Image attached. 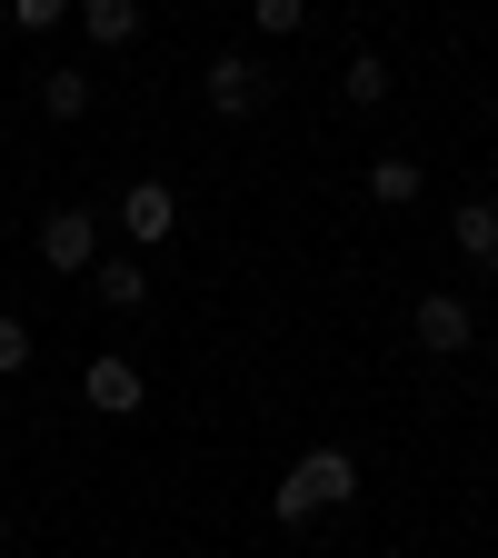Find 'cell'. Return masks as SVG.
I'll list each match as a JSON object with an SVG mask.
<instances>
[{
  "instance_id": "8992f818",
  "label": "cell",
  "mask_w": 498,
  "mask_h": 558,
  "mask_svg": "<svg viewBox=\"0 0 498 558\" xmlns=\"http://www.w3.org/2000/svg\"><path fill=\"white\" fill-rule=\"evenodd\" d=\"M81 399H90L100 418H130V409H139V369H130V360H90V369H81Z\"/></svg>"
},
{
  "instance_id": "4fadbf2b",
  "label": "cell",
  "mask_w": 498,
  "mask_h": 558,
  "mask_svg": "<svg viewBox=\"0 0 498 558\" xmlns=\"http://www.w3.org/2000/svg\"><path fill=\"white\" fill-rule=\"evenodd\" d=\"M21 369H31V319L0 310V379H21Z\"/></svg>"
},
{
  "instance_id": "277c9868",
  "label": "cell",
  "mask_w": 498,
  "mask_h": 558,
  "mask_svg": "<svg viewBox=\"0 0 498 558\" xmlns=\"http://www.w3.org/2000/svg\"><path fill=\"white\" fill-rule=\"evenodd\" d=\"M409 329H418V349H439V360H459V349L478 339V310H469L459 290H429V300L409 310Z\"/></svg>"
},
{
  "instance_id": "5bb4252c",
  "label": "cell",
  "mask_w": 498,
  "mask_h": 558,
  "mask_svg": "<svg viewBox=\"0 0 498 558\" xmlns=\"http://www.w3.org/2000/svg\"><path fill=\"white\" fill-rule=\"evenodd\" d=\"M70 11H81V0H11V21H21V31H60Z\"/></svg>"
},
{
  "instance_id": "5b68a950",
  "label": "cell",
  "mask_w": 498,
  "mask_h": 558,
  "mask_svg": "<svg viewBox=\"0 0 498 558\" xmlns=\"http://www.w3.org/2000/svg\"><path fill=\"white\" fill-rule=\"evenodd\" d=\"M199 90H209V110H220V120H250V110L269 100V70H259V60H209Z\"/></svg>"
},
{
  "instance_id": "2e32d148",
  "label": "cell",
  "mask_w": 498,
  "mask_h": 558,
  "mask_svg": "<svg viewBox=\"0 0 498 558\" xmlns=\"http://www.w3.org/2000/svg\"><path fill=\"white\" fill-rule=\"evenodd\" d=\"M0 548H11V529H0Z\"/></svg>"
},
{
  "instance_id": "52a82bcc",
  "label": "cell",
  "mask_w": 498,
  "mask_h": 558,
  "mask_svg": "<svg viewBox=\"0 0 498 558\" xmlns=\"http://www.w3.org/2000/svg\"><path fill=\"white\" fill-rule=\"evenodd\" d=\"M449 240H459V259L498 269V199H459V220H449Z\"/></svg>"
},
{
  "instance_id": "7a4b0ae2",
  "label": "cell",
  "mask_w": 498,
  "mask_h": 558,
  "mask_svg": "<svg viewBox=\"0 0 498 558\" xmlns=\"http://www.w3.org/2000/svg\"><path fill=\"white\" fill-rule=\"evenodd\" d=\"M40 269H60V279L100 269V220H90V209H50V220H40Z\"/></svg>"
},
{
  "instance_id": "8fae6325",
  "label": "cell",
  "mask_w": 498,
  "mask_h": 558,
  "mask_svg": "<svg viewBox=\"0 0 498 558\" xmlns=\"http://www.w3.org/2000/svg\"><path fill=\"white\" fill-rule=\"evenodd\" d=\"M90 279H100V300H110V310H139V290H150V269H139V259H100Z\"/></svg>"
},
{
  "instance_id": "6da1fadb",
  "label": "cell",
  "mask_w": 498,
  "mask_h": 558,
  "mask_svg": "<svg viewBox=\"0 0 498 558\" xmlns=\"http://www.w3.org/2000/svg\"><path fill=\"white\" fill-rule=\"evenodd\" d=\"M339 499H360V459L349 449H309V459H290V478L269 488V519H319V509H339Z\"/></svg>"
},
{
  "instance_id": "9c48e42d",
  "label": "cell",
  "mask_w": 498,
  "mask_h": 558,
  "mask_svg": "<svg viewBox=\"0 0 498 558\" xmlns=\"http://www.w3.org/2000/svg\"><path fill=\"white\" fill-rule=\"evenodd\" d=\"M339 90L360 100V110H379V100H389V60H379V50H360V60L339 70Z\"/></svg>"
},
{
  "instance_id": "3957f363",
  "label": "cell",
  "mask_w": 498,
  "mask_h": 558,
  "mask_svg": "<svg viewBox=\"0 0 498 558\" xmlns=\"http://www.w3.org/2000/svg\"><path fill=\"white\" fill-rule=\"evenodd\" d=\"M120 230H130L139 250L180 240V190H170V180H130V190H120Z\"/></svg>"
},
{
  "instance_id": "7c38bea8",
  "label": "cell",
  "mask_w": 498,
  "mask_h": 558,
  "mask_svg": "<svg viewBox=\"0 0 498 558\" xmlns=\"http://www.w3.org/2000/svg\"><path fill=\"white\" fill-rule=\"evenodd\" d=\"M369 199L409 209V199H418V160H369Z\"/></svg>"
},
{
  "instance_id": "30bf717a",
  "label": "cell",
  "mask_w": 498,
  "mask_h": 558,
  "mask_svg": "<svg viewBox=\"0 0 498 558\" xmlns=\"http://www.w3.org/2000/svg\"><path fill=\"white\" fill-rule=\"evenodd\" d=\"M40 110L50 120H81L90 110V81H81V70H40Z\"/></svg>"
},
{
  "instance_id": "ba28073f",
  "label": "cell",
  "mask_w": 498,
  "mask_h": 558,
  "mask_svg": "<svg viewBox=\"0 0 498 558\" xmlns=\"http://www.w3.org/2000/svg\"><path fill=\"white\" fill-rule=\"evenodd\" d=\"M81 31H90L100 50H130V40H139V0H81Z\"/></svg>"
},
{
  "instance_id": "9a60e30c",
  "label": "cell",
  "mask_w": 498,
  "mask_h": 558,
  "mask_svg": "<svg viewBox=\"0 0 498 558\" xmlns=\"http://www.w3.org/2000/svg\"><path fill=\"white\" fill-rule=\"evenodd\" d=\"M250 11H259V31H300V21H309V0H250Z\"/></svg>"
}]
</instances>
